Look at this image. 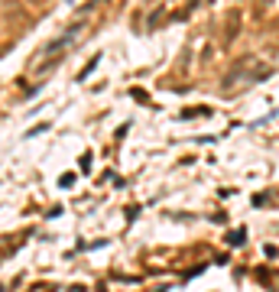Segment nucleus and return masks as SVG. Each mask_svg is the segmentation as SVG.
Wrapping results in <instances>:
<instances>
[{
    "instance_id": "nucleus-1",
    "label": "nucleus",
    "mask_w": 279,
    "mask_h": 292,
    "mask_svg": "<svg viewBox=\"0 0 279 292\" xmlns=\"http://www.w3.org/2000/svg\"><path fill=\"white\" fill-rule=\"evenodd\" d=\"M29 4H42V0H29Z\"/></svg>"
}]
</instances>
